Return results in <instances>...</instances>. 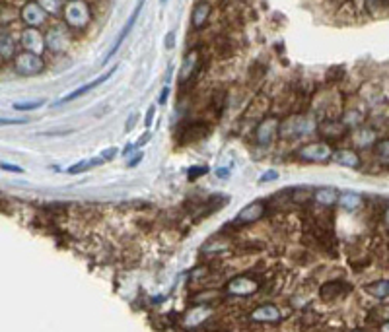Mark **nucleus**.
I'll return each mask as SVG.
<instances>
[{
  "label": "nucleus",
  "mask_w": 389,
  "mask_h": 332,
  "mask_svg": "<svg viewBox=\"0 0 389 332\" xmlns=\"http://www.w3.org/2000/svg\"><path fill=\"white\" fill-rule=\"evenodd\" d=\"M210 132V126H206L204 122H191L181 128V144L189 142H201L206 138V134Z\"/></svg>",
  "instance_id": "obj_3"
},
{
  "label": "nucleus",
  "mask_w": 389,
  "mask_h": 332,
  "mask_svg": "<svg viewBox=\"0 0 389 332\" xmlns=\"http://www.w3.org/2000/svg\"><path fill=\"white\" fill-rule=\"evenodd\" d=\"M166 43H168V49H171V45H173V31L168 35V41H166Z\"/></svg>",
  "instance_id": "obj_32"
},
{
  "label": "nucleus",
  "mask_w": 389,
  "mask_h": 332,
  "mask_svg": "<svg viewBox=\"0 0 389 332\" xmlns=\"http://www.w3.org/2000/svg\"><path fill=\"white\" fill-rule=\"evenodd\" d=\"M313 196H315V202L321 206H333L335 202H339V194L335 189H319Z\"/></svg>",
  "instance_id": "obj_16"
},
{
  "label": "nucleus",
  "mask_w": 389,
  "mask_h": 332,
  "mask_svg": "<svg viewBox=\"0 0 389 332\" xmlns=\"http://www.w3.org/2000/svg\"><path fill=\"white\" fill-rule=\"evenodd\" d=\"M2 124H26V121H20V119H2Z\"/></svg>",
  "instance_id": "obj_28"
},
{
  "label": "nucleus",
  "mask_w": 389,
  "mask_h": 332,
  "mask_svg": "<svg viewBox=\"0 0 389 332\" xmlns=\"http://www.w3.org/2000/svg\"><path fill=\"white\" fill-rule=\"evenodd\" d=\"M45 103V99H36V101H22V103H14V109L16 111H33V109H39L41 105Z\"/></svg>",
  "instance_id": "obj_20"
},
{
  "label": "nucleus",
  "mask_w": 389,
  "mask_h": 332,
  "mask_svg": "<svg viewBox=\"0 0 389 332\" xmlns=\"http://www.w3.org/2000/svg\"><path fill=\"white\" fill-rule=\"evenodd\" d=\"M16 68H18L20 74H24V76H31V74H37L39 70L43 68V62H41V59L37 57L36 52H26V54L18 57Z\"/></svg>",
  "instance_id": "obj_4"
},
{
  "label": "nucleus",
  "mask_w": 389,
  "mask_h": 332,
  "mask_svg": "<svg viewBox=\"0 0 389 332\" xmlns=\"http://www.w3.org/2000/svg\"><path fill=\"white\" fill-rule=\"evenodd\" d=\"M2 169L4 171H12V173H24V169L18 165H12V163H2Z\"/></svg>",
  "instance_id": "obj_25"
},
{
  "label": "nucleus",
  "mask_w": 389,
  "mask_h": 332,
  "mask_svg": "<svg viewBox=\"0 0 389 332\" xmlns=\"http://www.w3.org/2000/svg\"><path fill=\"white\" fill-rule=\"evenodd\" d=\"M22 41H24V47L29 49L31 52L41 51V37L33 29H27L26 33H24V37H22Z\"/></svg>",
  "instance_id": "obj_17"
},
{
  "label": "nucleus",
  "mask_w": 389,
  "mask_h": 332,
  "mask_svg": "<svg viewBox=\"0 0 389 332\" xmlns=\"http://www.w3.org/2000/svg\"><path fill=\"white\" fill-rule=\"evenodd\" d=\"M385 222H387V226H389V208H387V212H385Z\"/></svg>",
  "instance_id": "obj_34"
},
{
  "label": "nucleus",
  "mask_w": 389,
  "mask_h": 332,
  "mask_svg": "<svg viewBox=\"0 0 389 332\" xmlns=\"http://www.w3.org/2000/svg\"><path fill=\"white\" fill-rule=\"evenodd\" d=\"M142 4H144V0H138V4H136V8H134L133 16L127 20V24L123 26V29H121V33H119V37H117V41H115V45H113V49H111V51H109V52L105 54V61H109V59H111V57H113V54L117 52V49H119V47L123 45V41L127 39V35H129V31L133 29V26L136 24V20H138V14H140V10H142Z\"/></svg>",
  "instance_id": "obj_6"
},
{
  "label": "nucleus",
  "mask_w": 389,
  "mask_h": 332,
  "mask_svg": "<svg viewBox=\"0 0 389 332\" xmlns=\"http://www.w3.org/2000/svg\"><path fill=\"white\" fill-rule=\"evenodd\" d=\"M278 179V173L276 171H267L265 175L259 177V183H269V181H276Z\"/></svg>",
  "instance_id": "obj_24"
},
{
  "label": "nucleus",
  "mask_w": 389,
  "mask_h": 332,
  "mask_svg": "<svg viewBox=\"0 0 389 332\" xmlns=\"http://www.w3.org/2000/svg\"><path fill=\"white\" fill-rule=\"evenodd\" d=\"M206 171H208V167H204V165L191 167V169H189V181H194V179L203 177V175H206Z\"/></svg>",
  "instance_id": "obj_21"
},
{
  "label": "nucleus",
  "mask_w": 389,
  "mask_h": 332,
  "mask_svg": "<svg viewBox=\"0 0 389 332\" xmlns=\"http://www.w3.org/2000/svg\"><path fill=\"white\" fill-rule=\"evenodd\" d=\"M331 159L339 165L352 167V169L360 167V157L356 156V152H352V150H337L331 154Z\"/></svg>",
  "instance_id": "obj_10"
},
{
  "label": "nucleus",
  "mask_w": 389,
  "mask_h": 332,
  "mask_svg": "<svg viewBox=\"0 0 389 332\" xmlns=\"http://www.w3.org/2000/svg\"><path fill=\"white\" fill-rule=\"evenodd\" d=\"M251 319L259 321V323H278L280 321V311L273 305H263L251 313Z\"/></svg>",
  "instance_id": "obj_11"
},
{
  "label": "nucleus",
  "mask_w": 389,
  "mask_h": 332,
  "mask_svg": "<svg viewBox=\"0 0 389 332\" xmlns=\"http://www.w3.org/2000/svg\"><path fill=\"white\" fill-rule=\"evenodd\" d=\"M168 94H169V89L168 87H164L162 94H160V103H166V101H168Z\"/></svg>",
  "instance_id": "obj_29"
},
{
  "label": "nucleus",
  "mask_w": 389,
  "mask_h": 332,
  "mask_svg": "<svg viewBox=\"0 0 389 332\" xmlns=\"http://www.w3.org/2000/svg\"><path fill=\"white\" fill-rule=\"evenodd\" d=\"M257 286H259V284L253 282L251 278H247V276H239V278L232 280L230 284H228L226 291H228L230 296H251L257 289Z\"/></svg>",
  "instance_id": "obj_5"
},
{
  "label": "nucleus",
  "mask_w": 389,
  "mask_h": 332,
  "mask_svg": "<svg viewBox=\"0 0 389 332\" xmlns=\"http://www.w3.org/2000/svg\"><path fill=\"white\" fill-rule=\"evenodd\" d=\"M152 119H154V107L148 109V115H146V126H150L152 124Z\"/></svg>",
  "instance_id": "obj_30"
},
{
  "label": "nucleus",
  "mask_w": 389,
  "mask_h": 332,
  "mask_svg": "<svg viewBox=\"0 0 389 332\" xmlns=\"http://www.w3.org/2000/svg\"><path fill=\"white\" fill-rule=\"evenodd\" d=\"M317 132L323 136V140H335L341 142V138L346 136V126L341 122H321L317 126Z\"/></svg>",
  "instance_id": "obj_7"
},
{
  "label": "nucleus",
  "mask_w": 389,
  "mask_h": 332,
  "mask_svg": "<svg viewBox=\"0 0 389 332\" xmlns=\"http://www.w3.org/2000/svg\"><path fill=\"white\" fill-rule=\"evenodd\" d=\"M66 20H68L70 26L82 27L88 22V8L82 2H72L66 8Z\"/></svg>",
  "instance_id": "obj_8"
},
{
  "label": "nucleus",
  "mask_w": 389,
  "mask_h": 332,
  "mask_svg": "<svg viewBox=\"0 0 389 332\" xmlns=\"http://www.w3.org/2000/svg\"><path fill=\"white\" fill-rule=\"evenodd\" d=\"M208 14H210V8H208V4H199L197 8H194L193 12V26L194 27H203L204 22H206V17H208Z\"/></svg>",
  "instance_id": "obj_19"
},
{
  "label": "nucleus",
  "mask_w": 389,
  "mask_h": 332,
  "mask_svg": "<svg viewBox=\"0 0 389 332\" xmlns=\"http://www.w3.org/2000/svg\"><path fill=\"white\" fill-rule=\"evenodd\" d=\"M348 289L352 288H348L343 282H327L323 288L319 289V293H321V299L329 301V299H333L337 296H345V291H348Z\"/></svg>",
  "instance_id": "obj_12"
},
{
  "label": "nucleus",
  "mask_w": 389,
  "mask_h": 332,
  "mask_svg": "<svg viewBox=\"0 0 389 332\" xmlns=\"http://www.w3.org/2000/svg\"><path fill=\"white\" fill-rule=\"evenodd\" d=\"M148 140H150V132H144V134L140 136V140H138V142L134 144V148H138V146H144V144H146Z\"/></svg>",
  "instance_id": "obj_27"
},
{
  "label": "nucleus",
  "mask_w": 389,
  "mask_h": 332,
  "mask_svg": "<svg viewBox=\"0 0 389 332\" xmlns=\"http://www.w3.org/2000/svg\"><path fill=\"white\" fill-rule=\"evenodd\" d=\"M162 2H166V0H162Z\"/></svg>",
  "instance_id": "obj_35"
},
{
  "label": "nucleus",
  "mask_w": 389,
  "mask_h": 332,
  "mask_svg": "<svg viewBox=\"0 0 389 332\" xmlns=\"http://www.w3.org/2000/svg\"><path fill=\"white\" fill-rule=\"evenodd\" d=\"M383 330H389V321H385V323H383Z\"/></svg>",
  "instance_id": "obj_33"
},
{
  "label": "nucleus",
  "mask_w": 389,
  "mask_h": 332,
  "mask_svg": "<svg viewBox=\"0 0 389 332\" xmlns=\"http://www.w3.org/2000/svg\"><path fill=\"white\" fill-rule=\"evenodd\" d=\"M216 177H218V179L230 177V167H218V169H216Z\"/></svg>",
  "instance_id": "obj_26"
},
{
  "label": "nucleus",
  "mask_w": 389,
  "mask_h": 332,
  "mask_svg": "<svg viewBox=\"0 0 389 332\" xmlns=\"http://www.w3.org/2000/svg\"><path fill=\"white\" fill-rule=\"evenodd\" d=\"M193 59H194V52H191L185 59V66H183V72H181V80H183V82L187 80V74L193 70Z\"/></svg>",
  "instance_id": "obj_22"
},
{
  "label": "nucleus",
  "mask_w": 389,
  "mask_h": 332,
  "mask_svg": "<svg viewBox=\"0 0 389 332\" xmlns=\"http://www.w3.org/2000/svg\"><path fill=\"white\" fill-rule=\"evenodd\" d=\"M115 70H117V66H113L111 70H107L103 76H99V78H96L94 82H90V84H86V86H82V87H78V89H74V91H72V94H68V96H64L61 101H59V103H66V101H72V99H76V97H82L84 94H88L90 89H94V87H97L99 84L107 82V80H109V76H111V74H113Z\"/></svg>",
  "instance_id": "obj_9"
},
{
  "label": "nucleus",
  "mask_w": 389,
  "mask_h": 332,
  "mask_svg": "<svg viewBox=\"0 0 389 332\" xmlns=\"http://www.w3.org/2000/svg\"><path fill=\"white\" fill-rule=\"evenodd\" d=\"M331 154H333V152L329 150V146L325 142H311V144L304 146V148L298 152V156H300L302 159H306V161H319V163L331 159Z\"/></svg>",
  "instance_id": "obj_1"
},
{
  "label": "nucleus",
  "mask_w": 389,
  "mask_h": 332,
  "mask_svg": "<svg viewBox=\"0 0 389 332\" xmlns=\"http://www.w3.org/2000/svg\"><path fill=\"white\" fill-rule=\"evenodd\" d=\"M339 204L348 212H354L362 206V196L356 194V192H345V194L339 196Z\"/></svg>",
  "instance_id": "obj_15"
},
{
  "label": "nucleus",
  "mask_w": 389,
  "mask_h": 332,
  "mask_svg": "<svg viewBox=\"0 0 389 332\" xmlns=\"http://www.w3.org/2000/svg\"><path fill=\"white\" fill-rule=\"evenodd\" d=\"M364 291L376 299H385L389 297V280H378L374 284H368V286H364Z\"/></svg>",
  "instance_id": "obj_13"
},
{
  "label": "nucleus",
  "mask_w": 389,
  "mask_h": 332,
  "mask_svg": "<svg viewBox=\"0 0 389 332\" xmlns=\"http://www.w3.org/2000/svg\"><path fill=\"white\" fill-rule=\"evenodd\" d=\"M376 152L380 157H389V140H381L380 144L376 146Z\"/></svg>",
  "instance_id": "obj_23"
},
{
  "label": "nucleus",
  "mask_w": 389,
  "mask_h": 332,
  "mask_svg": "<svg viewBox=\"0 0 389 332\" xmlns=\"http://www.w3.org/2000/svg\"><path fill=\"white\" fill-rule=\"evenodd\" d=\"M265 214V202L263 200H255L247 204L245 208H241L238 212V216L234 219V226H247V224H253L259 218H263Z\"/></svg>",
  "instance_id": "obj_2"
},
{
  "label": "nucleus",
  "mask_w": 389,
  "mask_h": 332,
  "mask_svg": "<svg viewBox=\"0 0 389 332\" xmlns=\"http://www.w3.org/2000/svg\"><path fill=\"white\" fill-rule=\"evenodd\" d=\"M274 131H276V121H265L263 124H259V128H257V142L259 144H269L274 138Z\"/></svg>",
  "instance_id": "obj_14"
},
{
  "label": "nucleus",
  "mask_w": 389,
  "mask_h": 332,
  "mask_svg": "<svg viewBox=\"0 0 389 332\" xmlns=\"http://www.w3.org/2000/svg\"><path fill=\"white\" fill-rule=\"evenodd\" d=\"M24 17H26L29 24H41L45 20V14H43V10L39 8L37 4H27L26 10H24Z\"/></svg>",
  "instance_id": "obj_18"
},
{
  "label": "nucleus",
  "mask_w": 389,
  "mask_h": 332,
  "mask_svg": "<svg viewBox=\"0 0 389 332\" xmlns=\"http://www.w3.org/2000/svg\"><path fill=\"white\" fill-rule=\"evenodd\" d=\"M134 121H136V115H133V117L129 119V124H127V132H129V131H131V128L134 126Z\"/></svg>",
  "instance_id": "obj_31"
}]
</instances>
